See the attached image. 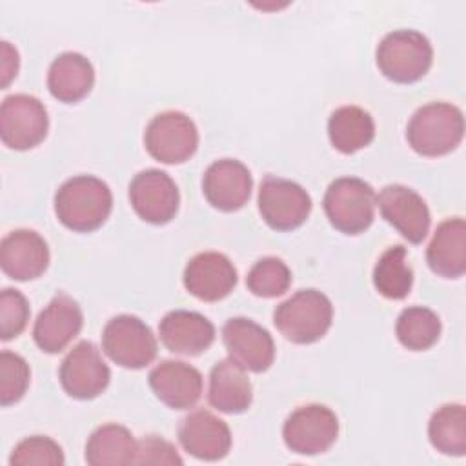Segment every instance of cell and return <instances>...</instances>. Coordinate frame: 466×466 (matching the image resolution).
Instances as JSON below:
<instances>
[{
  "label": "cell",
  "mask_w": 466,
  "mask_h": 466,
  "mask_svg": "<svg viewBox=\"0 0 466 466\" xmlns=\"http://www.w3.org/2000/svg\"><path fill=\"white\" fill-rule=\"evenodd\" d=\"M111 208L109 186L93 175L71 177L55 193L56 218L78 233L98 229L107 220Z\"/></svg>",
  "instance_id": "1"
},
{
  "label": "cell",
  "mask_w": 466,
  "mask_h": 466,
  "mask_svg": "<svg viewBox=\"0 0 466 466\" xmlns=\"http://www.w3.org/2000/svg\"><path fill=\"white\" fill-rule=\"evenodd\" d=\"M464 137L462 111L448 102L420 106L406 126V140L422 157L451 153Z\"/></svg>",
  "instance_id": "2"
},
{
  "label": "cell",
  "mask_w": 466,
  "mask_h": 466,
  "mask_svg": "<svg viewBox=\"0 0 466 466\" xmlns=\"http://www.w3.org/2000/svg\"><path fill=\"white\" fill-rule=\"evenodd\" d=\"M333 320L331 300L319 289H299L273 311V324L284 339L311 344L326 335Z\"/></svg>",
  "instance_id": "3"
},
{
  "label": "cell",
  "mask_w": 466,
  "mask_h": 466,
  "mask_svg": "<svg viewBox=\"0 0 466 466\" xmlns=\"http://www.w3.org/2000/svg\"><path fill=\"white\" fill-rule=\"evenodd\" d=\"M380 73L397 84H413L431 67L433 47L430 40L413 29H397L388 33L375 53Z\"/></svg>",
  "instance_id": "4"
},
{
  "label": "cell",
  "mask_w": 466,
  "mask_h": 466,
  "mask_svg": "<svg viewBox=\"0 0 466 466\" xmlns=\"http://www.w3.org/2000/svg\"><path fill=\"white\" fill-rule=\"evenodd\" d=\"M322 206L335 229L346 235H359L375 218L377 195L362 178L340 177L328 186Z\"/></svg>",
  "instance_id": "5"
},
{
  "label": "cell",
  "mask_w": 466,
  "mask_h": 466,
  "mask_svg": "<svg viewBox=\"0 0 466 466\" xmlns=\"http://www.w3.org/2000/svg\"><path fill=\"white\" fill-rule=\"evenodd\" d=\"M102 350L118 366L142 370L157 357V339L151 328L135 315H116L102 331Z\"/></svg>",
  "instance_id": "6"
},
{
  "label": "cell",
  "mask_w": 466,
  "mask_h": 466,
  "mask_svg": "<svg viewBox=\"0 0 466 466\" xmlns=\"http://www.w3.org/2000/svg\"><path fill=\"white\" fill-rule=\"evenodd\" d=\"M339 437V419L324 404H304L293 410L282 426L288 450L299 455H319L328 451Z\"/></svg>",
  "instance_id": "7"
},
{
  "label": "cell",
  "mask_w": 466,
  "mask_h": 466,
  "mask_svg": "<svg viewBox=\"0 0 466 466\" xmlns=\"http://www.w3.org/2000/svg\"><path fill=\"white\" fill-rule=\"evenodd\" d=\"M144 146L162 164H182L198 147V129L186 113L162 111L149 120L144 131Z\"/></svg>",
  "instance_id": "8"
},
{
  "label": "cell",
  "mask_w": 466,
  "mask_h": 466,
  "mask_svg": "<svg viewBox=\"0 0 466 466\" xmlns=\"http://www.w3.org/2000/svg\"><path fill=\"white\" fill-rule=\"evenodd\" d=\"M257 204L262 220L277 231L302 226L311 211V197L300 184L273 175L260 182Z\"/></svg>",
  "instance_id": "9"
},
{
  "label": "cell",
  "mask_w": 466,
  "mask_h": 466,
  "mask_svg": "<svg viewBox=\"0 0 466 466\" xmlns=\"http://www.w3.org/2000/svg\"><path fill=\"white\" fill-rule=\"evenodd\" d=\"M49 129L46 106L33 95L16 93L0 106V137L4 146L25 151L38 146Z\"/></svg>",
  "instance_id": "10"
},
{
  "label": "cell",
  "mask_w": 466,
  "mask_h": 466,
  "mask_svg": "<svg viewBox=\"0 0 466 466\" xmlns=\"http://www.w3.org/2000/svg\"><path fill=\"white\" fill-rule=\"evenodd\" d=\"M129 202L144 222L162 226L175 218L180 195L175 180L166 171L149 167L131 178Z\"/></svg>",
  "instance_id": "11"
},
{
  "label": "cell",
  "mask_w": 466,
  "mask_h": 466,
  "mask_svg": "<svg viewBox=\"0 0 466 466\" xmlns=\"http://www.w3.org/2000/svg\"><path fill=\"white\" fill-rule=\"evenodd\" d=\"M58 379L69 397L89 400L107 388L111 371L98 348L91 340H82L64 357Z\"/></svg>",
  "instance_id": "12"
},
{
  "label": "cell",
  "mask_w": 466,
  "mask_h": 466,
  "mask_svg": "<svg viewBox=\"0 0 466 466\" xmlns=\"http://www.w3.org/2000/svg\"><path fill=\"white\" fill-rule=\"evenodd\" d=\"M377 206L382 218L391 224L408 242L420 244L431 224L430 209L424 198L408 186L390 184L380 189Z\"/></svg>",
  "instance_id": "13"
},
{
  "label": "cell",
  "mask_w": 466,
  "mask_h": 466,
  "mask_svg": "<svg viewBox=\"0 0 466 466\" xmlns=\"http://www.w3.org/2000/svg\"><path fill=\"white\" fill-rule=\"evenodd\" d=\"M222 342L233 362L246 371L262 373L275 359V342L266 328L246 317H233L222 326Z\"/></svg>",
  "instance_id": "14"
},
{
  "label": "cell",
  "mask_w": 466,
  "mask_h": 466,
  "mask_svg": "<svg viewBox=\"0 0 466 466\" xmlns=\"http://www.w3.org/2000/svg\"><path fill=\"white\" fill-rule=\"evenodd\" d=\"M253 178L249 169L237 158H220L208 166L202 177V193L218 211H237L249 200Z\"/></svg>",
  "instance_id": "15"
},
{
  "label": "cell",
  "mask_w": 466,
  "mask_h": 466,
  "mask_svg": "<svg viewBox=\"0 0 466 466\" xmlns=\"http://www.w3.org/2000/svg\"><path fill=\"white\" fill-rule=\"evenodd\" d=\"M182 280L184 288L198 300L217 302L237 286V269L224 253L202 251L189 258Z\"/></svg>",
  "instance_id": "16"
},
{
  "label": "cell",
  "mask_w": 466,
  "mask_h": 466,
  "mask_svg": "<svg viewBox=\"0 0 466 466\" xmlns=\"http://www.w3.org/2000/svg\"><path fill=\"white\" fill-rule=\"evenodd\" d=\"M84 315L78 302L66 293H56L38 313L33 340L44 353H58L80 333Z\"/></svg>",
  "instance_id": "17"
},
{
  "label": "cell",
  "mask_w": 466,
  "mask_h": 466,
  "mask_svg": "<svg viewBox=\"0 0 466 466\" xmlns=\"http://www.w3.org/2000/svg\"><path fill=\"white\" fill-rule=\"evenodd\" d=\"M2 271L13 280L38 279L49 266V248L35 229H13L0 242Z\"/></svg>",
  "instance_id": "18"
},
{
  "label": "cell",
  "mask_w": 466,
  "mask_h": 466,
  "mask_svg": "<svg viewBox=\"0 0 466 466\" xmlns=\"http://www.w3.org/2000/svg\"><path fill=\"white\" fill-rule=\"evenodd\" d=\"M178 441L184 451L200 461H220L229 453V426L208 410L187 413L178 426Z\"/></svg>",
  "instance_id": "19"
},
{
  "label": "cell",
  "mask_w": 466,
  "mask_h": 466,
  "mask_svg": "<svg viewBox=\"0 0 466 466\" xmlns=\"http://www.w3.org/2000/svg\"><path fill=\"white\" fill-rule=\"evenodd\" d=\"M149 386L157 399L173 410L193 408L202 395L200 371L182 360H162L149 371Z\"/></svg>",
  "instance_id": "20"
},
{
  "label": "cell",
  "mask_w": 466,
  "mask_h": 466,
  "mask_svg": "<svg viewBox=\"0 0 466 466\" xmlns=\"http://www.w3.org/2000/svg\"><path fill=\"white\" fill-rule=\"evenodd\" d=\"M158 335L171 353L195 357L213 344L215 326L198 311L173 309L160 320Z\"/></svg>",
  "instance_id": "21"
},
{
  "label": "cell",
  "mask_w": 466,
  "mask_h": 466,
  "mask_svg": "<svg viewBox=\"0 0 466 466\" xmlns=\"http://www.w3.org/2000/svg\"><path fill=\"white\" fill-rule=\"evenodd\" d=\"M426 260L433 273L444 279H459L466 271V222L461 217L442 220L426 249Z\"/></svg>",
  "instance_id": "22"
},
{
  "label": "cell",
  "mask_w": 466,
  "mask_h": 466,
  "mask_svg": "<svg viewBox=\"0 0 466 466\" xmlns=\"http://www.w3.org/2000/svg\"><path fill=\"white\" fill-rule=\"evenodd\" d=\"M209 404L222 413H242L251 406L253 388L246 370L231 359L218 360L209 371Z\"/></svg>",
  "instance_id": "23"
},
{
  "label": "cell",
  "mask_w": 466,
  "mask_h": 466,
  "mask_svg": "<svg viewBox=\"0 0 466 466\" xmlns=\"http://www.w3.org/2000/svg\"><path fill=\"white\" fill-rule=\"evenodd\" d=\"M95 84L93 64L76 51L60 53L49 66L47 89L66 104H75L89 95Z\"/></svg>",
  "instance_id": "24"
},
{
  "label": "cell",
  "mask_w": 466,
  "mask_h": 466,
  "mask_svg": "<svg viewBox=\"0 0 466 466\" xmlns=\"http://www.w3.org/2000/svg\"><path fill=\"white\" fill-rule=\"evenodd\" d=\"M137 441L122 424L98 426L86 442V462L91 466L135 464Z\"/></svg>",
  "instance_id": "25"
},
{
  "label": "cell",
  "mask_w": 466,
  "mask_h": 466,
  "mask_svg": "<svg viewBox=\"0 0 466 466\" xmlns=\"http://www.w3.org/2000/svg\"><path fill=\"white\" fill-rule=\"evenodd\" d=\"M328 137L337 151L351 155L371 144L375 138V122L366 109L342 106L329 115Z\"/></svg>",
  "instance_id": "26"
},
{
  "label": "cell",
  "mask_w": 466,
  "mask_h": 466,
  "mask_svg": "<svg viewBox=\"0 0 466 466\" xmlns=\"http://www.w3.org/2000/svg\"><path fill=\"white\" fill-rule=\"evenodd\" d=\"M375 289L391 300H402L410 295L413 286V269L408 264L406 248L400 244L390 246L373 268Z\"/></svg>",
  "instance_id": "27"
},
{
  "label": "cell",
  "mask_w": 466,
  "mask_h": 466,
  "mask_svg": "<svg viewBox=\"0 0 466 466\" xmlns=\"http://www.w3.org/2000/svg\"><path fill=\"white\" fill-rule=\"evenodd\" d=\"M431 446L453 457L466 453V410L462 404H444L433 411L428 422Z\"/></svg>",
  "instance_id": "28"
},
{
  "label": "cell",
  "mask_w": 466,
  "mask_h": 466,
  "mask_svg": "<svg viewBox=\"0 0 466 466\" xmlns=\"http://www.w3.org/2000/svg\"><path fill=\"white\" fill-rule=\"evenodd\" d=\"M439 315L424 306L404 308L395 322V335L399 342L411 351L430 350L441 337Z\"/></svg>",
  "instance_id": "29"
},
{
  "label": "cell",
  "mask_w": 466,
  "mask_h": 466,
  "mask_svg": "<svg viewBox=\"0 0 466 466\" xmlns=\"http://www.w3.org/2000/svg\"><path fill=\"white\" fill-rule=\"evenodd\" d=\"M248 289L262 299H275L288 291L291 286V271L279 257L258 258L246 277Z\"/></svg>",
  "instance_id": "30"
},
{
  "label": "cell",
  "mask_w": 466,
  "mask_h": 466,
  "mask_svg": "<svg viewBox=\"0 0 466 466\" xmlns=\"http://www.w3.org/2000/svg\"><path fill=\"white\" fill-rule=\"evenodd\" d=\"M66 462L64 451L51 437L33 435L20 441L11 451V466H62Z\"/></svg>",
  "instance_id": "31"
},
{
  "label": "cell",
  "mask_w": 466,
  "mask_h": 466,
  "mask_svg": "<svg viewBox=\"0 0 466 466\" xmlns=\"http://www.w3.org/2000/svg\"><path fill=\"white\" fill-rule=\"evenodd\" d=\"M29 366L24 357L4 350L0 353V404L9 406L18 402L29 386Z\"/></svg>",
  "instance_id": "32"
},
{
  "label": "cell",
  "mask_w": 466,
  "mask_h": 466,
  "mask_svg": "<svg viewBox=\"0 0 466 466\" xmlns=\"http://www.w3.org/2000/svg\"><path fill=\"white\" fill-rule=\"evenodd\" d=\"M27 299L15 288H4L0 293V337L11 340L18 337L29 320Z\"/></svg>",
  "instance_id": "33"
},
{
  "label": "cell",
  "mask_w": 466,
  "mask_h": 466,
  "mask_svg": "<svg viewBox=\"0 0 466 466\" xmlns=\"http://www.w3.org/2000/svg\"><path fill=\"white\" fill-rule=\"evenodd\" d=\"M135 464H182L177 448L158 435H146L137 442Z\"/></svg>",
  "instance_id": "34"
},
{
  "label": "cell",
  "mask_w": 466,
  "mask_h": 466,
  "mask_svg": "<svg viewBox=\"0 0 466 466\" xmlns=\"http://www.w3.org/2000/svg\"><path fill=\"white\" fill-rule=\"evenodd\" d=\"M16 71L18 51L9 42H2V87L9 86V82L16 76Z\"/></svg>",
  "instance_id": "35"
}]
</instances>
